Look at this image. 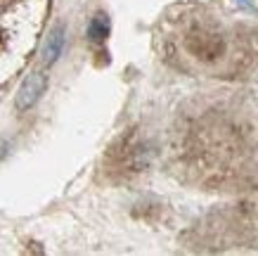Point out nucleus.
I'll return each mask as SVG.
<instances>
[{
  "mask_svg": "<svg viewBox=\"0 0 258 256\" xmlns=\"http://www.w3.org/2000/svg\"><path fill=\"white\" fill-rule=\"evenodd\" d=\"M45 85H47L45 74H40V71L29 74L26 81L22 83V88H19V93H17V109H22V112L31 109L40 100V95L45 93Z\"/></svg>",
  "mask_w": 258,
  "mask_h": 256,
  "instance_id": "nucleus-1",
  "label": "nucleus"
},
{
  "mask_svg": "<svg viewBox=\"0 0 258 256\" xmlns=\"http://www.w3.org/2000/svg\"><path fill=\"white\" fill-rule=\"evenodd\" d=\"M62 47H64V26H55L50 36H47L45 45H43V64H52L57 62V57L62 55Z\"/></svg>",
  "mask_w": 258,
  "mask_h": 256,
  "instance_id": "nucleus-2",
  "label": "nucleus"
},
{
  "mask_svg": "<svg viewBox=\"0 0 258 256\" xmlns=\"http://www.w3.org/2000/svg\"><path fill=\"white\" fill-rule=\"evenodd\" d=\"M109 17L107 15H95L93 22H90V26H88V36H90V40H95V43H102V40L109 36Z\"/></svg>",
  "mask_w": 258,
  "mask_h": 256,
  "instance_id": "nucleus-3",
  "label": "nucleus"
},
{
  "mask_svg": "<svg viewBox=\"0 0 258 256\" xmlns=\"http://www.w3.org/2000/svg\"><path fill=\"white\" fill-rule=\"evenodd\" d=\"M237 3H239L242 8H246V10H251V8H253V5H251V0H237Z\"/></svg>",
  "mask_w": 258,
  "mask_h": 256,
  "instance_id": "nucleus-4",
  "label": "nucleus"
}]
</instances>
